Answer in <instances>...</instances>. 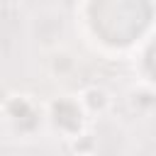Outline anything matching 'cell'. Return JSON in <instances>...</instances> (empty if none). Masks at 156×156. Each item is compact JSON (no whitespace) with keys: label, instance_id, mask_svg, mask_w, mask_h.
Wrapping results in <instances>:
<instances>
[{"label":"cell","instance_id":"1","mask_svg":"<svg viewBox=\"0 0 156 156\" xmlns=\"http://www.w3.org/2000/svg\"><path fill=\"white\" fill-rule=\"evenodd\" d=\"M0 119L15 139L32 141L46 134V107L29 93H10L0 102Z\"/></svg>","mask_w":156,"mask_h":156},{"label":"cell","instance_id":"5","mask_svg":"<svg viewBox=\"0 0 156 156\" xmlns=\"http://www.w3.org/2000/svg\"><path fill=\"white\" fill-rule=\"evenodd\" d=\"M46 68H49V73L58 80V78H68V76H73V73H76V68H78V61H76V56H73L68 49L54 46V49L49 51Z\"/></svg>","mask_w":156,"mask_h":156},{"label":"cell","instance_id":"2","mask_svg":"<svg viewBox=\"0 0 156 156\" xmlns=\"http://www.w3.org/2000/svg\"><path fill=\"white\" fill-rule=\"evenodd\" d=\"M46 107V132L63 141H78L88 134L90 117L85 115L78 93H61L44 102Z\"/></svg>","mask_w":156,"mask_h":156},{"label":"cell","instance_id":"3","mask_svg":"<svg viewBox=\"0 0 156 156\" xmlns=\"http://www.w3.org/2000/svg\"><path fill=\"white\" fill-rule=\"evenodd\" d=\"M78 100L85 110V115L90 119H98V117H105L112 107V93L105 88V85H98V83H90L85 88L78 90Z\"/></svg>","mask_w":156,"mask_h":156},{"label":"cell","instance_id":"6","mask_svg":"<svg viewBox=\"0 0 156 156\" xmlns=\"http://www.w3.org/2000/svg\"><path fill=\"white\" fill-rule=\"evenodd\" d=\"M73 156H98V151H76Z\"/></svg>","mask_w":156,"mask_h":156},{"label":"cell","instance_id":"4","mask_svg":"<svg viewBox=\"0 0 156 156\" xmlns=\"http://www.w3.org/2000/svg\"><path fill=\"white\" fill-rule=\"evenodd\" d=\"M127 105L139 117L156 115V85L154 83H146V80L134 83L129 88V93H127Z\"/></svg>","mask_w":156,"mask_h":156}]
</instances>
